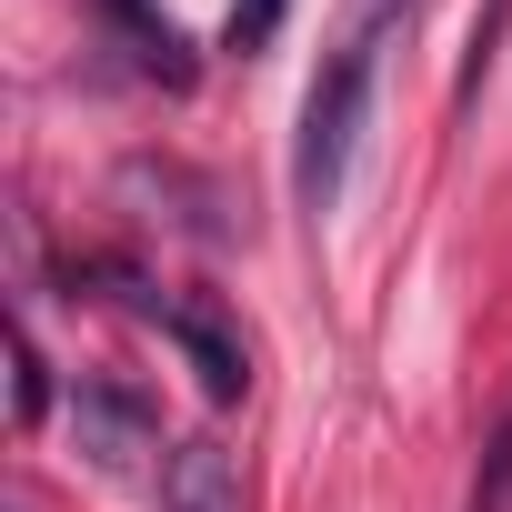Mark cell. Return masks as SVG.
<instances>
[{
  "instance_id": "cell-2",
  "label": "cell",
  "mask_w": 512,
  "mask_h": 512,
  "mask_svg": "<svg viewBox=\"0 0 512 512\" xmlns=\"http://www.w3.org/2000/svg\"><path fill=\"white\" fill-rule=\"evenodd\" d=\"M161 512H241V472L211 442H171L161 462Z\"/></svg>"
},
{
  "instance_id": "cell-1",
  "label": "cell",
  "mask_w": 512,
  "mask_h": 512,
  "mask_svg": "<svg viewBox=\"0 0 512 512\" xmlns=\"http://www.w3.org/2000/svg\"><path fill=\"white\" fill-rule=\"evenodd\" d=\"M372 41H382V31H352V41L332 51V71L312 81V101H302V151H292L302 211H332V201H342V171H352V141H362V111H372V71H382Z\"/></svg>"
},
{
  "instance_id": "cell-4",
  "label": "cell",
  "mask_w": 512,
  "mask_h": 512,
  "mask_svg": "<svg viewBox=\"0 0 512 512\" xmlns=\"http://www.w3.org/2000/svg\"><path fill=\"white\" fill-rule=\"evenodd\" d=\"M472 512H512V422H502V442H492V462L472 482Z\"/></svg>"
},
{
  "instance_id": "cell-5",
  "label": "cell",
  "mask_w": 512,
  "mask_h": 512,
  "mask_svg": "<svg viewBox=\"0 0 512 512\" xmlns=\"http://www.w3.org/2000/svg\"><path fill=\"white\" fill-rule=\"evenodd\" d=\"M272 21H282V0H241L221 41H231V51H262V41H272Z\"/></svg>"
},
{
  "instance_id": "cell-3",
  "label": "cell",
  "mask_w": 512,
  "mask_h": 512,
  "mask_svg": "<svg viewBox=\"0 0 512 512\" xmlns=\"http://www.w3.org/2000/svg\"><path fill=\"white\" fill-rule=\"evenodd\" d=\"M161 332H171V342L191 352V372H201V392H211V402H241V382H251V362H241V342H231V332H221L211 312H191V302H171V312H161Z\"/></svg>"
},
{
  "instance_id": "cell-6",
  "label": "cell",
  "mask_w": 512,
  "mask_h": 512,
  "mask_svg": "<svg viewBox=\"0 0 512 512\" xmlns=\"http://www.w3.org/2000/svg\"><path fill=\"white\" fill-rule=\"evenodd\" d=\"M392 11H412V0H362V21H352V31H392Z\"/></svg>"
}]
</instances>
